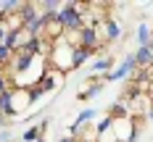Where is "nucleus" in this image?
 Returning <instances> with one entry per match:
<instances>
[{"instance_id": "f03ea898", "label": "nucleus", "mask_w": 153, "mask_h": 142, "mask_svg": "<svg viewBox=\"0 0 153 142\" xmlns=\"http://www.w3.org/2000/svg\"><path fill=\"white\" fill-rule=\"evenodd\" d=\"M56 21L63 26L66 34H79L85 29V18H82V3H63V8L58 11Z\"/></svg>"}, {"instance_id": "4468645a", "label": "nucleus", "mask_w": 153, "mask_h": 142, "mask_svg": "<svg viewBox=\"0 0 153 142\" xmlns=\"http://www.w3.org/2000/svg\"><path fill=\"white\" fill-rule=\"evenodd\" d=\"M11 87V79H8V74H5V68H0V95L5 92Z\"/></svg>"}, {"instance_id": "0eeeda50", "label": "nucleus", "mask_w": 153, "mask_h": 142, "mask_svg": "<svg viewBox=\"0 0 153 142\" xmlns=\"http://www.w3.org/2000/svg\"><path fill=\"white\" fill-rule=\"evenodd\" d=\"M63 79H66V74H63V71L50 68V66H48V71H45V77H42V82H40V87H42L45 92H56V90L63 84Z\"/></svg>"}, {"instance_id": "dca6fc26", "label": "nucleus", "mask_w": 153, "mask_h": 142, "mask_svg": "<svg viewBox=\"0 0 153 142\" xmlns=\"http://www.w3.org/2000/svg\"><path fill=\"white\" fill-rule=\"evenodd\" d=\"M148 118H151V121H153V108H151V110H148Z\"/></svg>"}, {"instance_id": "423d86ee", "label": "nucleus", "mask_w": 153, "mask_h": 142, "mask_svg": "<svg viewBox=\"0 0 153 142\" xmlns=\"http://www.w3.org/2000/svg\"><path fill=\"white\" fill-rule=\"evenodd\" d=\"M114 68H116V61H114L111 55H98V58L90 63V77H106Z\"/></svg>"}, {"instance_id": "9d476101", "label": "nucleus", "mask_w": 153, "mask_h": 142, "mask_svg": "<svg viewBox=\"0 0 153 142\" xmlns=\"http://www.w3.org/2000/svg\"><path fill=\"white\" fill-rule=\"evenodd\" d=\"M151 40H153V29L145 24V21H140L137 34H135V42H137V47H148V45H151Z\"/></svg>"}, {"instance_id": "ddd939ff", "label": "nucleus", "mask_w": 153, "mask_h": 142, "mask_svg": "<svg viewBox=\"0 0 153 142\" xmlns=\"http://www.w3.org/2000/svg\"><path fill=\"white\" fill-rule=\"evenodd\" d=\"M13 58V50L8 45H0V66H8V61Z\"/></svg>"}, {"instance_id": "39448f33", "label": "nucleus", "mask_w": 153, "mask_h": 142, "mask_svg": "<svg viewBox=\"0 0 153 142\" xmlns=\"http://www.w3.org/2000/svg\"><path fill=\"white\" fill-rule=\"evenodd\" d=\"M95 29H98V34H100L103 42H119V40H122V26H119V21L111 18V16H108L100 26H95Z\"/></svg>"}, {"instance_id": "7ed1b4c3", "label": "nucleus", "mask_w": 153, "mask_h": 142, "mask_svg": "<svg viewBox=\"0 0 153 142\" xmlns=\"http://www.w3.org/2000/svg\"><path fill=\"white\" fill-rule=\"evenodd\" d=\"M137 68H140V66H137V61H135V53H129V55H127V58H124V61L119 63L111 74H106V77H103V82H122V79L132 77Z\"/></svg>"}, {"instance_id": "1a4fd4ad", "label": "nucleus", "mask_w": 153, "mask_h": 142, "mask_svg": "<svg viewBox=\"0 0 153 142\" xmlns=\"http://www.w3.org/2000/svg\"><path fill=\"white\" fill-rule=\"evenodd\" d=\"M90 50H85V47H79V45H74V53H71V71H76V68H82L85 63L90 61Z\"/></svg>"}, {"instance_id": "f257e3e1", "label": "nucleus", "mask_w": 153, "mask_h": 142, "mask_svg": "<svg viewBox=\"0 0 153 142\" xmlns=\"http://www.w3.org/2000/svg\"><path fill=\"white\" fill-rule=\"evenodd\" d=\"M71 53H74V42L63 34L61 40L50 42V53H48V66L50 68H58L63 74L71 71Z\"/></svg>"}, {"instance_id": "20e7f679", "label": "nucleus", "mask_w": 153, "mask_h": 142, "mask_svg": "<svg viewBox=\"0 0 153 142\" xmlns=\"http://www.w3.org/2000/svg\"><path fill=\"white\" fill-rule=\"evenodd\" d=\"M76 45L85 47V50H90L92 55L100 50V47L106 45L103 40H100V34H98V29H92V26H85V29L79 32V40H76Z\"/></svg>"}, {"instance_id": "2eb2a0df", "label": "nucleus", "mask_w": 153, "mask_h": 142, "mask_svg": "<svg viewBox=\"0 0 153 142\" xmlns=\"http://www.w3.org/2000/svg\"><path fill=\"white\" fill-rule=\"evenodd\" d=\"M11 140H13V134L8 129H0V142H11Z\"/></svg>"}, {"instance_id": "9b49d317", "label": "nucleus", "mask_w": 153, "mask_h": 142, "mask_svg": "<svg viewBox=\"0 0 153 142\" xmlns=\"http://www.w3.org/2000/svg\"><path fill=\"white\" fill-rule=\"evenodd\" d=\"M135 61H137L140 68L153 66V50H151V47H137V50H135Z\"/></svg>"}, {"instance_id": "f8f14e48", "label": "nucleus", "mask_w": 153, "mask_h": 142, "mask_svg": "<svg viewBox=\"0 0 153 142\" xmlns=\"http://www.w3.org/2000/svg\"><path fill=\"white\" fill-rule=\"evenodd\" d=\"M114 126V116H106V118H100L98 124H95V132H98V140H103V134H106L108 129Z\"/></svg>"}, {"instance_id": "f3484780", "label": "nucleus", "mask_w": 153, "mask_h": 142, "mask_svg": "<svg viewBox=\"0 0 153 142\" xmlns=\"http://www.w3.org/2000/svg\"><path fill=\"white\" fill-rule=\"evenodd\" d=\"M37 142H45V137H40V140H37Z\"/></svg>"}, {"instance_id": "6e6552de", "label": "nucleus", "mask_w": 153, "mask_h": 142, "mask_svg": "<svg viewBox=\"0 0 153 142\" xmlns=\"http://www.w3.org/2000/svg\"><path fill=\"white\" fill-rule=\"evenodd\" d=\"M0 116H5V118H13V116H16V108H13V87H8L5 92L0 95Z\"/></svg>"}]
</instances>
